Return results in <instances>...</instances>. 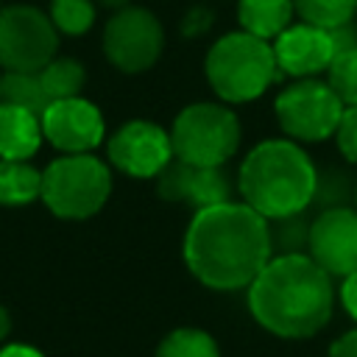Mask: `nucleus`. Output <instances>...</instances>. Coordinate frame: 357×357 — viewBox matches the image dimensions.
Returning a JSON list of instances; mask_svg holds the SVG:
<instances>
[{
    "instance_id": "1",
    "label": "nucleus",
    "mask_w": 357,
    "mask_h": 357,
    "mask_svg": "<svg viewBox=\"0 0 357 357\" xmlns=\"http://www.w3.org/2000/svg\"><path fill=\"white\" fill-rule=\"evenodd\" d=\"M271 254V226L245 201L195 209L184 234V262L190 273L212 290L248 287Z\"/></svg>"
},
{
    "instance_id": "2",
    "label": "nucleus",
    "mask_w": 357,
    "mask_h": 357,
    "mask_svg": "<svg viewBox=\"0 0 357 357\" xmlns=\"http://www.w3.org/2000/svg\"><path fill=\"white\" fill-rule=\"evenodd\" d=\"M254 321L284 340L318 335L335 310L332 276L310 254H276L248 284Z\"/></svg>"
},
{
    "instance_id": "3",
    "label": "nucleus",
    "mask_w": 357,
    "mask_h": 357,
    "mask_svg": "<svg viewBox=\"0 0 357 357\" xmlns=\"http://www.w3.org/2000/svg\"><path fill=\"white\" fill-rule=\"evenodd\" d=\"M237 190L265 220H279L301 215L315 201L318 173L293 139H265L248 151Z\"/></svg>"
},
{
    "instance_id": "4",
    "label": "nucleus",
    "mask_w": 357,
    "mask_h": 357,
    "mask_svg": "<svg viewBox=\"0 0 357 357\" xmlns=\"http://www.w3.org/2000/svg\"><path fill=\"white\" fill-rule=\"evenodd\" d=\"M276 75L279 64L273 56V45L245 31L220 36L206 53V78L212 89L229 103L259 98Z\"/></svg>"
},
{
    "instance_id": "5",
    "label": "nucleus",
    "mask_w": 357,
    "mask_h": 357,
    "mask_svg": "<svg viewBox=\"0 0 357 357\" xmlns=\"http://www.w3.org/2000/svg\"><path fill=\"white\" fill-rule=\"evenodd\" d=\"M112 192L106 162L92 153H67L50 162L42 173V201L64 220H84L103 209Z\"/></svg>"
},
{
    "instance_id": "6",
    "label": "nucleus",
    "mask_w": 357,
    "mask_h": 357,
    "mask_svg": "<svg viewBox=\"0 0 357 357\" xmlns=\"http://www.w3.org/2000/svg\"><path fill=\"white\" fill-rule=\"evenodd\" d=\"M173 156L201 167H223L240 145V120L220 103H192L170 128Z\"/></svg>"
},
{
    "instance_id": "7",
    "label": "nucleus",
    "mask_w": 357,
    "mask_h": 357,
    "mask_svg": "<svg viewBox=\"0 0 357 357\" xmlns=\"http://www.w3.org/2000/svg\"><path fill=\"white\" fill-rule=\"evenodd\" d=\"M273 109L282 131L301 142H321L332 137L346 112L332 86L312 78H301L298 84L282 89Z\"/></svg>"
},
{
    "instance_id": "8",
    "label": "nucleus",
    "mask_w": 357,
    "mask_h": 357,
    "mask_svg": "<svg viewBox=\"0 0 357 357\" xmlns=\"http://www.w3.org/2000/svg\"><path fill=\"white\" fill-rule=\"evenodd\" d=\"M59 47V31L53 20L33 6L0 8V67L36 73Z\"/></svg>"
},
{
    "instance_id": "9",
    "label": "nucleus",
    "mask_w": 357,
    "mask_h": 357,
    "mask_svg": "<svg viewBox=\"0 0 357 357\" xmlns=\"http://www.w3.org/2000/svg\"><path fill=\"white\" fill-rule=\"evenodd\" d=\"M165 47L162 22L139 6H126L114 11L103 31L106 59L123 73H142L156 64Z\"/></svg>"
},
{
    "instance_id": "10",
    "label": "nucleus",
    "mask_w": 357,
    "mask_h": 357,
    "mask_svg": "<svg viewBox=\"0 0 357 357\" xmlns=\"http://www.w3.org/2000/svg\"><path fill=\"white\" fill-rule=\"evenodd\" d=\"M173 159L170 134L148 120L120 126L109 139V162L134 178H153Z\"/></svg>"
},
{
    "instance_id": "11",
    "label": "nucleus",
    "mask_w": 357,
    "mask_h": 357,
    "mask_svg": "<svg viewBox=\"0 0 357 357\" xmlns=\"http://www.w3.org/2000/svg\"><path fill=\"white\" fill-rule=\"evenodd\" d=\"M307 254L329 273L349 276L357 271V209L329 206L310 223Z\"/></svg>"
},
{
    "instance_id": "12",
    "label": "nucleus",
    "mask_w": 357,
    "mask_h": 357,
    "mask_svg": "<svg viewBox=\"0 0 357 357\" xmlns=\"http://www.w3.org/2000/svg\"><path fill=\"white\" fill-rule=\"evenodd\" d=\"M39 120L45 139L64 153H89L100 145L106 131L100 109L81 95L53 100Z\"/></svg>"
},
{
    "instance_id": "13",
    "label": "nucleus",
    "mask_w": 357,
    "mask_h": 357,
    "mask_svg": "<svg viewBox=\"0 0 357 357\" xmlns=\"http://www.w3.org/2000/svg\"><path fill=\"white\" fill-rule=\"evenodd\" d=\"M156 190L165 201H184L192 209L231 201V184L223 167H201L176 156L156 176Z\"/></svg>"
},
{
    "instance_id": "14",
    "label": "nucleus",
    "mask_w": 357,
    "mask_h": 357,
    "mask_svg": "<svg viewBox=\"0 0 357 357\" xmlns=\"http://www.w3.org/2000/svg\"><path fill=\"white\" fill-rule=\"evenodd\" d=\"M337 53L335 33L310 22L287 25L273 45V56L279 64V73L296 75V78H312L315 73H324Z\"/></svg>"
},
{
    "instance_id": "15",
    "label": "nucleus",
    "mask_w": 357,
    "mask_h": 357,
    "mask_svg": "<svg viewBox=\"0 0 357 357\" xmlns=\"http://www.w3.org/2000/svg\"><path fill=\"white\" fill-rule=\"evenodd\" d=\"M42 139L39 114L0 100V159H31Z\"/></svg>"
},
{
    "instance_id": "16",
    "label": "nucleus",
    "mask_w": 357,
    "mask_h": 357,
    "mask_svg": "<svg viewBox=\"0 0 357 357\" xmlns=\"http://www.w3.org/2000/svg\"><path fill=\"white\" fill-rule=\"evenodd\" d=\"M293 0H237V20L245 33L259 39L279 36L293 20Z\"/></svg>"
},
{
    "instance_id": "17",
    "label": "nucleus",
    "mask_w": 357,
    "mask_h": 357,
    "mask_svg": "<svg viewBox=\"0 0 357 357\" xmlns=\"http://www.w3.org/2000/svg\"><path fill=\"white\" fill-rule=\"evenodd\" d=\"M42 195V173L28 159H0V204L25 206Z\"/></svg>"
},
{
    "instance_id": "18",
    "label": "nucleus",
    "mask_w": 357,
    "mask_h": 357,
    "mask_svg": "<svg viewBox=\"0 0 357 357\" xmlns=\"http://www.w3.org/2000/svg\"><path fill=\"white\" fill-rule=\"evenodd\" d=\"M0 100L22 106L33 114L42 117V112L50 106V98L42 86L39 70L36 73H22V70H6L0 75Z\"/></svg>"
},
{
    "instance_id": "19",
    "label": "nucleus",
    "mask_w": 357,
    "mask_h": 357,
    "mask_svg": "<svg viewBox=\"0 0 357 357\" xmlns=\"http://www.w3.org/2000/svg\"><path fill=\"white\" fill-rule=\"evenodd\" d=\"M156 357H220L218 340L198 326H178L162 337Z\"/></svg>"
},
{
    "instance_id": "20",
    "label": "nucleus",
    "mask_w": 357,
    "mask_h": 357,
    "mask_svg": "<svg viewBox=\"0 0 357 357\" xmlns=\"http://www.w3.org/2000/svg\"><path fill=\"white\" fill-rule=\"evenodd\" d=\"M39 78H42V86L53 100H64V98H75L81 95V86L86 81V73H84V64L75 61V59H50L42 70H39Z\"/></svg>"
},
{
    "instance_id": "21",
    "label": "nucleus",
    "mask_w": 357,
    "mask_h": 357,
    "mask_svg": "<svg viewBox=\"0 0 357 357\" xmlns=\"http://www.w3.org/2000/svg\"><path fill=\"white\" fill-rule=\"evenodd\" d=\"M293 8L301 14L304 22L335 31L351 22L357 0H293Z\"/></svg>"
},
{
    "instance_id": "22",
    "label": "nucleus",
    "mask_w": 357,
    "mask_h": 357,
    "mask_svg": "<svg viewBox=\"0 0 357 357\" xmlns=\"http://www.w3.org/2000/svg\"><path fill=\"white\" fill-rule=\"evenodd\" d=\"M56 31L67 36H81L95 22V0H53L50 14Z\"/></svg>"
},
{
    "instance_id": "23",
    "label": "nucleus",
    "mask_w": 357,
    "mask_h": 357,
    "mask_svg": "<svg viewBox=\"0 0 357 357\" xmlns=\"http://www.w3.org/2000/svg\"><path fill=\"white\" fill-rule=\"evenodd\" d=\"M329 86L340 98L343 106H357V47H346L335 53L332 64L326 67Z\"/></svg>"
},
{
    "instance_id": "24",
    "label": "nucleus",
    "mask_w": 357,
    "mask_h": 357,
    "mask_svg": "<svg viewBox=\"0 0 357 357\" xmlns=\"http://www.w3.org/2000/svg\"><path fill=\"white\" fill-rule=\"evenodd\" d=\"M310 237V223H304L301 215L279 218L276 231H271V243L282 248V254H301V245H307Z\"/></svg>"
},
{
    "instance_id": "25",
    "label": "nucleus",
    "mask_w": 357,
    "mask_h": 357,
    "mask_svg": "<svg viewBox=\"0 0 357 357\" xmlns=\"http://www.w3.org/2000/svg\"><path fill=\"white\" fill-rule=\"evenodd\" d=\"M337 137V148L340 153L357 165V106H346L343 117H340V126L335 131Z\"/></svg>"
},
{
    "instance_id": "26",
    "label": "nucleus",
    "mask_w": 357,
    "mask_h": 357,
    "mask_svg": "<svg viewBox=\"0 0 357 357\" xmlns=\"http://www.w3.org/2000/svg\"><path fill=\"white\" fill-rule=\"evenodd\" d=\"M340 304L346 307V312L357 321V271L343 276V284H340Z\"/></svg>"
},
{
    "instance_id": "27",
    "label": "nucleus",
    "mask_w": 357,
    "mask_h": 357,
    "mask_svg": "<svg viewBox=\"0 0 357 357\" xmlns=\"http://www.w3.org/2000/svg\"><path fill=\"white\" fill-rule=\"evenodd\" d=\"M326 357H357V329L343 332L332 346Z\"/></svg>"
},
{
    "instance_id": "28",
    "label": "nucleus",
    "mask_w": 357,
    "mask_h": 357,
    "mask_svg": "<svg viewBox=\"0 0 357 357\" xmlns=\"http://www.w3.org/2000/svg\"><path fill=\"white\" fill-rule=\"evenodd\" d=\"M0 357H45V354L28 343H8L0 349Z\"/></svg>"
},
{
    "instance_id": "29",
    "label": "nucleus",
    "mask_w": 357,
    "mask_h": 357,
    "mask_svg": "<svg viewBox=\"0 0 357 357\" xmlns=\"http://www.w3.org/2000/svg\"><path fill=\"white\" fill-rule=\"evenodd\" d=\"M8 329H11V318H8V312L0 307V340L8 335Z\"/></svg>"
},
{
    "instance_id": "30",
    "label": "nucleus",
    "mask_w": 357,
    "mask_h": 357,
    "mask_svg": "<svg viewBox=\"0 0 357 357\" xmlns=\"http://www.w3.org/2000/svg\"><path fill=\"white\" fill-rule=\"evenodd\" d=\"M95 3H100V6H106V8H114V11H120V8L128 6V0H95Z\"/></svg>"
}]
</instances>
